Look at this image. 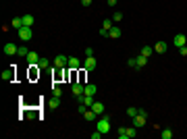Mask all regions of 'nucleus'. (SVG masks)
Masks as SVG:
<instances>
[{"mask_svg": "<svg viewBox=\"0 0 187 139\" xmlns=\"http://www.w3.org/2000/svg\"><path fill=\"white\" fill-rule=\"evenodd\" d=\"M110 127H112V125H110V116H102V118H98V123H96V129H98L100 133H104V135L110 131Z\"/></svg>", "mask_w": 187, "mask_h": 139, "instance_id": "nucleus-1", "label": "nucleus"}, {"mask_svg": "<svg viewBox=\"0 0 187 139\" xmlns=\"http://www.w3.org/2000/svg\"><path fill=\"white\" fill-rule=\"evenodd\" d=\"M17 35H19L23 42H29V40H31V35H34V31H31V27L23 25V27H19V29H17Z\"/></svg>", "mask_w": 187, "mask_h": 139, "instance_id": "nucleus-2", "label": "nucleus"}, {"mask_svg": "<svg viewBox=\"0 0 187 139\" xmlns=\"http://www.w3.org/2000/svg\"><path fill=\"white\" fill-rule=\"evenodd\" d=\"M15 75H17V71H15V64L9 67L6 71H2V81L4 83H12L15 81Z\"/></svg>", "mask_w": 187, "mask_h": 139, "instance_id": "nucleus-3", "label": "nucleus"}, {"mask_svg": "<svg viewBox=\"0 0 187 139\" xmlns=\"http://www.w3.org/2000/svg\"><path fill=\"white\" fill-rule=\"evenodd\" d=\"M98 67V60H96V56H85V62H83V71H94Z\"/></svg>", "mask_w": 187, "mask_h": 139, "instance_id": "nucleus-4", "label": "nucleus"}, {"mask_svg": "<svg viewBox=\"0 0 187 139\" xmlns=\"http://www.w3.org/2000/svg\"><path fill=\"white\" fill-rule=\"evenodd\" d=\"M69 64V58L65 56V54H58V56H54V69H65Z\"/></svg>", "mask_w": 187, "mask_h": 139, "instance_id": "nucleus-5", "label": "nucleus"}, {"mask_svg": "<svg viewBox=\"0 0 187 139\" xmlns=\"http://www.w3.org/2000/svg\"><path fill=\"white\" fill-rule=\"evenodd\" d=\"M146 123H148V116H146V114H139V112H137V116H133V127L141 129Z\"/></svg>", "mask_w": 187, "mask_h": 139, "instance_id": "nucleus-6", "label": "nucleus"}, {"mask_svg": "<svg viewBox=\"0 0 187 139\" xmlns=\"http://www.w3.org/2000/svg\"><path fill=\"white\" fill-rule=\"evenodd\" d=\"M173 44H175L177 48H183L187 44V35L185 33H177L175 37H173Z\"/></svg>", "mask_w": 187, "mask_h": 139, "instance_id": "nucleus-7", "label": "nucleus"}, {"mask_svg": "<svg viewBox=\"0 0 187 139\" xmlns=\"http://www.w3.org/2000/svg\"><path fill=\"white\" fill-rule=\"evenodd\" d=\"M17 52H19V46H17V44H12V42L4 44V54H6V56H12V54H17Z\"/></svg>", "mask_w": 187, "mask_h": 139, "instance_id": "nucleus-8", "label": "nucleus"}, {"mask_svg": "<svg viewBox=\"0 0 187 139\" xmlns=\"http://www.w3.org/2000/svg\"><path fill=\"white\" fill-rule=\"evenodd\" d=\"M71 71H79V67H81V60L77 56H69V64H67Z\"/></svg>", "mask_w": 187, "mask_h": 139, "instance_id": "nucleus-9", "label": "nucleus"}, {"mask_svg": "<svg viewBox=\"0 0 187 139\" xmlns=\"http://www.w3.org/2000/svg\"><path fill=\"white\" fill-rule=\"evenodd\" d=\"M83 87H85V83H81V81H75V83H73V96H75V98L83 96Z\"/></svg>", "mask_w": 187, "mask_h": 139, "instance_id": "nucleus-10", "label": "nucleus"}, {"mask_svg": "<svg viewBox=\"0 0 187 139\" xmlns=\"http://www.w3.org/2000/svg\"><path fill=\"white\" fill-rule=\"evenodd\" d=\"M25 60H27V64H37V62H40V56H37L35 50H29V54H27Z\"/></svg>", "mask_w": 187, "mask_h": 139, "instance_id": "nucleus-11", "label": "nucleus"}, {"mask_svg": "<svg viewBox=\"0 0 187 139\" xmlns=\"http://www.w3.org/2000/svg\"><path fill=\"white\" fill-rule=\"evenodd\" d=\"M96 92H98V87H96L94 83H85V87H83V93H85V96H96Z\"/></svg>", "mask_w": 187, "mask_h": 139, "instance_id": "nucleus-12", "label": "nucleus"}, {"mask_svg": "<svg viewBox=\"0 0 187 139\" xmlns=\"http://www.w3.org/2000/svg\"><path fill=\"white\" fill-rule=\"evenodd\" d=\"M40 67H37V64H29V79H37V77H40Z\"/></svg>", "mask_w": 187, "mask_h": 139, "instance_id": "nucleus-13", "label": "nucleus"}, {"mask_svg": "<svg viewBox=\"0 0 187 139\" xmlns=\"http://www.w3.org/2000/svg\"><path fill=\"white\" fill-rule=\"evenodd\" d=\"M166 50H168V44H166V42H158V44L154 46V52H158V54H164Z\"/></svg>", "mask_w": 187, "mask_h": 139, "instance_id": "nucleus-14", "label": "nucleus"}, {"mask_svg": "<svg viewBox=\"0 0 187 139\" xmlns=\"http://www.w3.org/2000/svg\"><path fill=\"white\" fill-rule=\"evenodd\" d=\"M92 110H94V112H96L98 116H102V114H104V104H102V102H94Z\"/></svg>", "mask_w": 187, "mask_h": 139, "instance_id": "nucleus-15", "label": "nucleus"}, {"mask_svg": "<svg viewBox=\"0 0 187 139\" xmlns=\"http://www.w3.org/2000/svg\"><path fill=\"white\" fill-rule=\"evenodd\" d=\"M108 37H112V40H118V37H121V27H118V25H115V27L108 31Z\"/></svg>", "mask_w": 187, "mask_h": 139, "instance_id": "nucleus-16", "label": "nucleus"}, {"mask_svg": "<svg viewBox=\"0 0 187 139\" xmlns=\"http://www.w3.org/2000/svg\"><path fill=\"white\" fill-rule=\"evenodd\" d=\"M96 112H94L92 108H87V110H85V112H83V118H85V120H90V123H92V120H96Z\"/></svg>", "mask_w": 187, "mask_h": 139, "instance_id": "nucleus-17", "label": "nucleus"}, {"mask_svg": "<svg viewBox=\"0 0 187 139\" xmlns=\"http://www.w3.org/2000/svg\"><path fill=\"white\" fill-rule=\"evenodd\" d=\"M11 27L12 29H19V27H23V17H15L11 21Z\"/></svg>", "mask_w": 187, "mask_h": 139, "instance_id": "nucleus-18", "label": "nucleus"}, {"mask_svg": "<svg viewBox=\"0 0 187 139\" xmlns=\"http://www.w3.org/2000/svg\"><path fill=\"white\" fill-rule=\"evenodd\" d=\"M58 106H60V98L52 96V98L48 100V108H58Z\"/></svg>", "mask_w": 187, "mask_h": 139, "instance_id": "nucleus-19", "label": "nucleus"}, {"mask_svg": "<svg viewBox=\"0 0 187 139\" xmlns=\"http://www.w3.org/2000/svg\"><path fill=\"white\" fill-rule=\"evenodd\" d=\"M52 96H56V98H62V89H60L58 83H52Z\"/></svg>", "mask_w": 187, "mask_h": 139, "instance_id": "nucleus-20", "label": "nucleus"}, {"mask_svg": "<svg viewBox=\"0 0 187 139\" xmlns=\"http://www.w3.org/2000/svg\"><path fill=\"white\" fill-rule=\"evenodd\" d=\"M135 60H137V69H141V67H146V64H148V56H143V54H139Z\"/></svg>", "mask_w": 187, "mask_h": 139, "instance_id": "nucleus-21", "label": "nucleus"}, {"mask_svg": "<svg viewBox=\"0 0 187 139\" xmlns=\"http://www.w3.org/2000/svg\"><path fill=\"white\" fill-rule=\"evenodd\" d=\"M173 135H175V133H173L171 129H162V131H160V137L162 139H173Z\"/></svg>", "mask_w": 187, "mask_h": 139, "instance_id": "nucleus-22", "label": "nucleus"}, {"mask_svg": "<svg viewBox=\"0 0 187 139\" xmlns=\"http://www.w3.org/2000/svg\"><path fill=\"white\" fill-rule=\"evenodd\" d=\"M152 52H154V48H152V46H143L139 54H143V56H148V58H150V56H152Z\"/></svg>", "mask_w": 187, "mask_h": 139, "instance_id": "nucleus-23", "label": "nucleus"}, {"mask_svg": "<svg viewBox=\"0 0 187 139\" xmlns=\"http://www.w3.org/2000/svg\"><path fill=\"white\" fill-rule=\"evenodd\" d=\"M23 25L31 27V25H34V15H23Z\"/></svg>", "mask_w": 187, "mask_h": 139, "instance_id": "nucleus-24", "label": "nucleus"}, {"mask_svg": "<svg viewBox=\"0 0 187 139\" xmlns=\"http://www.w3.org/2000/svg\"><path fill=\"white\" fill-rule=\"evenodd\" d=\"M27 54H29V48H25V46H19V52H17V56H21V58H27Z\"/></svg>", "mask_w": 187, "mask_h": 139, "instance_id": "nucleus-25", "label": "nucleus"}, {"mask_svg": "<svg viewBox=\"0 0 187 139\" xmlns=\"http://www.w3.org/2000/svg\"><path fill=\"white\" fill-rule=\"evenodd\" d=\"M127 137H129V139L137 137V127H129V129H127Z\"/></svg>", "mask_w": 187, "mask_h": 139, "instance_id": "nucleus-26", "label": "nucleus"}, {"mask_svg": "<svg viewBox=\"0 0 187 139\" xmlns=\"http://www.w3.org/2000/svg\"><path fill=\"white\" fill-rule=\"evenodd\" d=\"M37 67H40V69H48V67H50V60H48V58H40Z\"/></svg>", "mask_w": 187, "mask_h": 139, "instance_id": "nucleus-27", "label": "nucleus"}, {"mask_svg": "<svg viewBox=\"0 0 187 139\" xmlns=\"http://www.w3.org/2000/svg\"><path fill=\"white\" fill-rule=\"evenodd\" d=\"M137 112H139V110H137L135 106H129V108H127V116H131V118H133V116H137Z\"/></svg>", "mask_w": 187, "mask_h": 139, "instance_id": "nucleus-28", "label": "nucleus"}, {"mask_svg": "<svg viewBox=\"0 0 187 139\" xmlns=\"http://www.w3.org/2000/svg\"><path fill=\"white\" fill-rule=\"evenodd\" d=\"M121 19H123V12L121 11H117L115 15H112V21H115V23H121Z\"/></svg>", "mask_w": 187, "mask_h": 139, "instance_id": "nucleus-29", "label": "nucleus"}, {"mask_svg": "<svg viewBox=\"0 0 187 139\" xmlns=\"http://www.w3.org/2000/svg\"><path fill=\"white\" fill-rule=\"evenodd\" d=\"M118 139H129L127 137V129H118Z\"/></svg>", "mask_w": 187, "mask_h": 139, "instance_id": "nucleus-30", "label": "nucleus"}, {"mask_svg": "<svg viewBox=\"0 0 187 139\" xmlns=\"http://www.w3.org/2000/svg\"><path fill=\"white\" fill-rule=\"evenodd\" d=\"M127 64L131 67V69H137V60H135V58H129V60H127Z\"/></svg>", "mask_w": 187, "mask_h": 139, "instance_id": "nucleus-31", "label": "nucleus"}, {"mask_svg": "<svg viewBox=\"0 0 187 139\" xmlns=\"http://www.w3.org/2000/svg\"><path fill=\"white\" fill-rule=\"evenodd\" d=\"M77 110H79V114H83V112L87 110V106H85V104H81V102H79V108H77Z\"/></svg>", "mask_w": 187, "mask_h": 139, "instance_id": "nucleus-32", "label": "nucleus"}, {"mask_svg": "<svg viewBox=\"0 0 187 139\" xmlns=\"http://www.w3.org/2000/svg\"><path fill=\"white\" fill-rule=\"evenodd\" d=\"M102 135H104V133H100V131H96V133H92V139H100V137H102Z\"/></svg>", "mask_w": 187, "mask_h": 139, "instance_id": "nucleus-33", "label": "nucleus"}, {"mask_svg": "<svg viewBox=\"0 0 187 139\" xmlns=\"http://www.w3.org/2000/svg\"><path fill=\"white\" fill-rule=\"evenodd\" d=\"M85 56H94V48H85Z\"/></svg>", "mask_w": 187, "mask_h": 139, "instance_id": "nucleus-34", "label": "nucleus"}, {"mask_svg": "<svg viewBox=\"0 0 187 139\" xmlns=\"http://www.w3.org/2000/svg\"><path fill=\"white\" fill-rule=\"evenodd\" d=\"M179 54H181V56H187V48H185V46L179 48Z\"/></svg>", "mask_w": 187, "mask_h": 139, "instance_id": "nucleus-35", "label": "nucleus"}, {"mask_svg": "<svg viewBox=\"0 0 187 139\" xmlns=\"http://www.w3.org/2000/svg\"><path fill=\"white\" fill-rule=\"evenodd\" d=\"M106 2H108V6H115V4H117L118 0H106Z\"/></svg>", "mask_w": 187, "mask_h": 139, "instance_id": "nucleus-36", "label": "nucleus"}, {"mask_svg": "<svg viewBox=\"0 0 187 139\" xmlns=\"http://www.w3.org/2000/svg\"><path fill=\"white\" fill-rule=\"evenodd\" d=\"M81 4H83V6H90V4H92V0H81Z\"/></svg>", "mask_w": 187, "mask_h": 139, "instance_id": "nucleus-37", "label": "nucleus"}, {"mask_svg": "<svg viewBox=\"0 0 187 139\" xmlns=\"http://www.w3.org/2000/svg\"><path fill=\"white\" fill-rule=\"evenodd\" d=\"M185 48H187V44H185Z\"/></svg>", "mask_w": 187, "mask_h": 139, "instance_id": "nucleus-38", "label": "nucleus"}]
</instances>
